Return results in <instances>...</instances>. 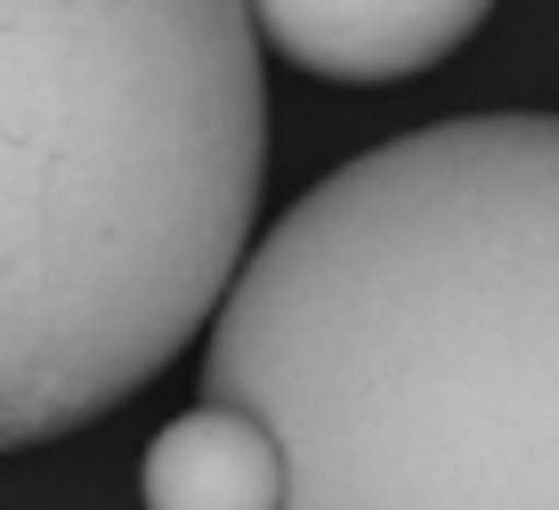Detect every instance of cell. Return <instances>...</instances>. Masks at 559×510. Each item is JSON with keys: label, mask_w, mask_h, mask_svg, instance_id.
<instances>
[{"label": "cell", "mask_w": 559, "mask_h": 510, "mask_svg": "<svg viewBox=\"0 0 559 510\" xmlns=\"http://www.w3.org/2000/svg\"><path fill=\"white\" fill-rule=\"evenodd\" d=\"M260 179L252 9H0V454L90 429L219 317Z\"/></svg>", "instance_id": "cell-2"}, {"label": "cell", "mask_w": 559, "mask_h": 510, "mask_svg": "<svg viewBox=\"0 0 559 510\" xmlns=\"http://www.w3.org/2000/svg\"><path fill=\"white\" fill-rule=\"evenodd\" d=\"M487 25V9L471 0H267L252 9L260 49L293 57L300 73L324 82H406V73L454 57L471 33Z\"/></svg>", "instance_id": "cell-3"}, {"label": "cell", "mask_w": 559, "mask_h": 510, "mask_svg": "<svg viewBox=\"0 0 559 510\" xmlns=\"http://www.w3.org/2000/svg\"><path fill=\"white\" fill-rule=\"evenodd\" d=\"M139 495L146 510H284L293 470H284V446L252 414L195 405V414L154 429L139 462Z\"/></svg>", "instance_id": "cell-4"}, {"label": "cell", "mask_w": 559, "mask_h": 510, "mask_svg": "<svg viewBox=\"0 0 559 510\" xmlns=\"http://www.w3.org/2000/svg\"><path fill=\"white\" fill-rule=\"evenodd\" d=\"M203 405L284 446V510H559V114H454L252 244Z\"/></svg>", "instance_id": "cell-1"}]
</instances>
